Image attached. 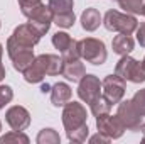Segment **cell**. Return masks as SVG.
Masks as SVG:
<instances>
[{"label":"cell","instance_id":"9c48e42d","mask_svg":"<svg viewBox=\"0 0 145 144\" xmlns=\"http://www.w3.org/2000/svg\"><path fill=\"white\" fill-rule=\"evenodd\" d=\"M52 17H54V14H52V10L49 9V5L40 3L36 10H34V14L27 19V22L36 29L40 36H44V34H47L49 29H51Z\"/></svg>","mask_w":145,"mask_h":144},{"label":"cell","instance_id":"83f0119b","mask_svg":"<svg viewBox=\"0 0 145 144\" xmlns=\"http://www.w3.org/2000/svg\"><path fill=\"white\" fill-rule=\"evenodd\" d=\"M17 2H19V7H20L22 15H25L27 19L34 14V10L42 3V0H17Z\"/></svg>","mask_w":145,"mask_h":144},{"label":"cell","instance_id":"ffe728a7","mask_svg":"<svg viewBox=\"0 0 145 144\" xmlns=\"http://www.w3.org/2000/svg\"><path fill=\"white\" fill-rule=\"evenodd\" d=\"M36 141H37V144H61V137H59V134L54 129L46 127V129L39 131Z\"/></svg>","mask_w":145,"mask_h":144},{"label":"cell","instance_id":"9a60e30c","mask_svg":"<svg viewBox=\"0 0 145 144\" xmlns=\"http://www.w3.org/2000/svg\"><path fill=\"white\" fill-rule=\"evenodd\" d=\"M100 24H103V17L100 14L98 9L95 7H88L83 14H81V26L84 31L88 32H93L100 27Z\"/></svg>","mask_w":145,"mask_h":144},{"label":"cell","instance_id":"7402d4cb","mask_svg":"<svg viewBox=\"0 0 145 144\" xmlns=\"http://www.w3.org/2000/svg\"><path fill=\"white\" fill-rule=\"evenodd\" d=\"M8 143H15V144H29L31 139L24 134V131H10L5 136L0 137V144H8Z\"/></svg>","mask_w":145,"mask_h":144},{"label":"cell","instance_id":"e0dca14e","mask_svg":"<svg viewBox=\"0 0 145 144\" xmlns=\"http://www.w3.org/2000/svg\"><path fill=\"white\" fill-rule=\"evenodd\" d=\"M111 48H113V53L120 54V56H125V54H130L135 48V41L132 36H127V34H118V36L113 37L111 41Z\"/></svg>","mask_w":145,"mask_h":144},{"label":"cell","instance_id":"4dcf8cb0","mask_svg":"<svg viewBox=\"0 0 145 144\" xmlns=\"http://www.w3.org/2000/svg\"><path fill=\"white\" fill-rule=\"evenodd\" d=\"M111 139H110L108 136H105V134H101V132H98V134H95V136H91L89 137V143L91 144H98V143H101V144H108Z\"/></svg>","mask_w":145,"mask_h":144},{"label":"cell","instance_id":"e575fe53","mask_svg":"<svg viewBox=\"0 0 145 144\" xmlns=\"http://www.w3.org/2000/svg\"><path fill=\"white\" fill-rule=\"evenodd\" d=\"M140 132H142V136H144V143H145V122H142V126H140V129H138Z\"/></svg>","mask_w":145,"mask_h":144},{"label":"cell","instance_id":"8d00e7d4","mask_svg":"<svg viewBox=\"0 0 145 144\" xmlns=\"http://www.w3.org/2000/svg\"><path fill=\"white\" fill-rule=\"evenodd\" d=\"M140 15H144L145 17V5H144V9H142V12H140Z\"/></svg>","mask_w":145,"mask_h":144},{"label":"cell","instance_id":"7c38bea8","mask_svg":"<svg viewBox=\"0 0 145 144\" xmlns=\"http://www.w3.org/2000/svg\"><path fill=\"white\" fill-rule=\"evenodd\" d=\"M72 90L64 81H57L51 87V104L54 107H64L71 100Z\"/></svg>","mask_w":145,"mask_h":144},{"label":"cell","instance_id":"cb8c5ba5","mask_svg":"<svg viewBox=\"0 0 145 144\" xmlns=\"http://www.w3.org/2000/svg\"><path fill=\"white\" fill-rule=\"evenodd\" d=\"M76 22V15L74 12H68V14H54L52 17V24H56L61 29H69Z\"/></svg>","mask_w":145,"mask_h":144},{"label":"cell","instance_id":"2e32d148","mask_svg":"<svg viewBox=\"0 0 145 144\" xmlns=\"http://www.w3.org/2000/svg\"><path fill=\"white\" fill-rule=\"evenodd\" d=\"M61 75L69 80L72 83L79 81L84 75H86V70H84V65L79 61V59H74V61H63V71Z\"/></svg>","mask_w":145,"mask_h":144},{"label":"cell","instance_id":"5b68a950","mask_svg":"<svg viewBox=\"0 0 145 144\" xmlns=\"http://www.w3.org/2000/svg\"><path fill=\"white\" fill-rule=\"evenodd\" d=\"M63 126L66 129V132H69L72 129L86 124V119H88V114H86V107L79 102H74L69 100L64 108H63Z\"/></svg>","mask_w":145,"mask_h":144},{"label":"cell","instance_id":"836d02e7","mask_svg":"<svg viewBox=\"0 0 145 144\" xmlns=\"http://www.w3.org/2000/svg\"><path fill=\"white\" fill-rule=\"evenodd\" d=\"M3 78H5V68H3V65L0 63V81H2Z\"/></svg>","mask_w":145,"mask_h":144},{"label":"cell","instance_id":"d4e9b609","mask_svg":"<svg viewBox=\"0 0 145 144\" xmlns=\"http://www.w3.org/2000/svg\"><path fill=\"white\" fill-rule=\"evenodd\" d=\"M61 58L63 61H74V59H79L81 58V49H79V41L72 39L71 44L61 53Z\"/></svg>","mask_w":145,"mask_h":144},{"label":"cell","instance_id":"60d3db41","mask_svg":"<svg viewBox=\"0 0 145 144\" xmlns=\"http://www.w3.org/2000/svg\"><path fill=\"white\" fill-rule=\"evenodd\" d=\"M116 2H118V0H116Z\"/></svg>","mask_w":145,"mask_h":144},{"label":"cell","instance_id":"30bf717a","mask_svg":"<svg viewBox=\"0 0 145 144\" xmlns=\"http://www.w3.org/2000/svg\"><path fill=\"white\" fill-rule=\"evenodd\" d=\"M5 120L12 131H25L31 126V114L22 105H12L5 112Z\"/></svg>","mask_w":145,"mask_h":144},{"label":"cell","instance_id":"1f68e13d","mask_svg":"<svg viewBox=\"0 0 145 144\" xmlns=\"http://www.w3.org/2000/svg\"><path fill=\"white\" fill-rule=\"evenodd\" d=\"M135 32H137V42H138L142 48H145V22L137 27Z\"/></svg>","mask_w":145,"mask_h":144},{"label":"cell","instance_id":"f546056e","mask_svg":"<svg viewBox=\"0 0 145 144\" xmlns=\"http://www.w3.org/2000/svg\"><path fill=\"white\" fill-rule=\"evenodd\" d=\"M132 102H133L135 108H137V110H138V112L145 117V88L138 90V92L132 97Z\"/></svg>","mask_w":145,"mask_h":144},{"label":"cell","instance_id":"6da1fadb","mask_svg":"<svg viewBox=\"0 0 145 144\" xmlns=\"http://www.w3.org/2000/svg\"><path fill=\"white\" fill-rule=\"evenodd\" d=\"M103 26L110 32L132 36L138 27V20L135 19L133 14H127V12L121 14L118 10H108L103 17Z\"/></svg>","mask_w":145,"mask_h":144},{"label":"cell","instance_id":"7a4b0ae2","mask_svg":"<svg viewBox=\"0 0 145 144\" xmlns=\"http://www.w3.org/2000/svg\"><path fill=\"white\" fill-rule=\"evenodd\" d=\"M79 49H81V58L86 63H91L95 66H100L106 61L108 53H106V46L103 41L96 39V37H84L79 41Z\"/></svg>","mask_w":145,"mask_h":144},{"label":"cell","instance_id":"4316f807","mask_svg":"<svg viewBox=\"0 0 145 144\" xmlns=\"http://www.w3.org/2000/svg\"><path fill=\"white\" fill-rule=\"evenodd\" d=\"M72 37L68 34V32H63V31H57L54 36H52V46L56 49H59V53H63L69 44H71Z\"/></svg>","mask_w":145,"mask_h":144},{"label":"cell","instance_id":"8992f818","mask_svg":"<svg viewBox=\"0 0 145 144\" xmlns=\"http://www.w3.org/2000/svg\"><path fill=\"white\" fill-rule=\"evenodd\" d=\"M118 119L121 120V124L125 126V129L128 131H138L142 126V119L144 115L135 108L132 98L130 100H121L118 104V110H116Z\"/></svg>","mask_w":145,"mask_h":144},{"label":"cell","instance_id":"ab89813d","mask_svg":"<svg viewBox=\"0 0 145 144\" xmlns=\"http://www.w3.org/2000/svg\"><path fill=\"white\" fill-rule=\"evenodd\" d=\"M0 27H2V22H0Z\"/></svg>","mask_w":145,"mask_h":144},{"label":"cell","instance_id":"44dd1931","mask_svg":"<svg viewBox=\"0 0 145 144\" xmlns=\"http://www.w3.org/2000/svg\"><path fill=\"white\" fill-rule=\"evenodd\" d=\"M66 136H68V141H69V143L81 144L88 139V136H89V127H88V124H83V126L72 129L69 132H66Z\"/></svg>","mask_w":145,"mask_h":144},{"label":"cell","instance_id":"f1b7e54d","mask_svg":"<svg viewBox=\"0 0 145 144\" xmlns=\"http://www.w3.org/2000/svg\"><path fill=\"white\" fill-rule=\"evenodd\" d=\"M14 98V90L8 85H0V110L5 107L7 104H10Z\"/></svg>","mask_w":145,"mask_h":144},{"label":"cell","instance_id":"277c9868","mask_svg":"<svg viewBox=\"0 0 145 144\" xmlns=\"http://www.w3.org/2000/svg\"><path fill=\"white\" fill-rule=\"evenodd\" d=\"M125 92H127V81L121 76H118L116 73L108 75V76L103 78V81H101V95L111 105H118L123 100Z\"/></svg>","mask_w":145,"mask_h":144},{"label":"cell","instance_id":"3957f363","mask_svg":"<svg viewBox=\"0 0 145 144\" xmlns=\"http://www.w3.org/2000/svg\"><path fill=\"white\" fill-rule=\"evenodd\" d=\"M115 73L118 76H121L125 81H132V83H144L145 81V70L140 61H137L135 58L125 54L118 59Z\"/></svg>","mask_w":145,"mask_h":144},{"label":"cell","instance_id":"ac0fdd59","mask_svg":"<svg viewBox=\"0 0 145 144\" xmlns=\"http://www.w3.org/2000/svg\"><path fill=\"white\" fill-rule=\"evenodd\" d=\"M40 56L46 65V73L49 76L61 75V71H63V58L61 56H57V54H40Z\"/></svg>","mask_w":145,"mask_h":144},{"label":"cell","instance_id":"ba28073f","mask_svg":"<svg viewBox=\"0 0 145 144\" xmlns=\"http://www.w3.org/2000/svg\"><path fill=\"white\" fill-rule=\"evenodd\" d=\"M96 129L98 132L108 136L110 139H120L123 132L127 131L121 120L118 119V115H110V114L96 117Z\"/></svg>","mask_w":145,"mask_h":144},{"label":"cell","instance_id":"4fadbf2b","mask_svg":"<svg viewBox=\"0 0 145 144\" xmlns=\"http://www.w3.org/2000/svg\"><path fill=\"white\" fill-rule=\"evenodd\" d=\"M24 75V80L27 83H42L44 78L47 76L46 73V65L42 61V56H36V59L31 63V66L22 73Z\"/></svg>","mask_w":145,"mask_h":144},{"label":"cell","instance_id":"d6a6232c","mask_svg":"<svg viewBox=\"0 0 145 144\" xmlns=\"http://www.w3.org/2000/svg\"><path fill=\"white\" fill-rule=\"evenodd\" d=\"M40 92L42 93H51V85L49 83H42L40 85Z\"/></svg>","mask_w":145,"mask_h":144},{"label":"cell","instance_id":"d590c367","mask_svg":"<svg viewBox=\"0 0 145 144\" xmlns=\"http://www.w3.org/2000/svg\"><path fill=\"white\" fill-rule=\"evenodd\" d=\"M2 56H3V46L0 44V63H2Z\"/></svg>","mask_w":145,"mask_h":144},{"label":"cell","instance_id":"8fae6325","mask_svg":"<svg viewBox=\"0 0 145 144\" xmlns=\"http://www.w3.org/2000/svg\"><path fill=\"white\" fill-rule=\"evenodd\" d=\"M12 37H15L19 42H22V44H25V46L34 48L37 42L40 41V37L42 36L37 32L29 22H25V24H20V26H17V27L14 29Z\"/></svg>","mask_w":145,"mask_h":144},{"label":"cell","instance_id":"5bb4252c","mask_svg":"<svg viewBox=\"0 0 145 144\" xmlns=\"http://www.w3.org/2000/svg\"><path fill=\"white\" fill-rule=\"evenodd\" d=\"M36 59V56H34V48H25V49H20V51H17L14 56H10V61H12V66H14V70H17V71L24 73L29 66H31V63Z\"/></svg>","mask_w":145,"mask_h":144},{"label":"cell","instance_id":"52a82bcc","mask_svg":"<svg viewBox=\"0 0 145 144\" xmlns=\"http://www.w3.org/2000/svg\"><path fill=\"white\" fill-rule=\"evenodd\" d=\"M101 95V81L96 75H84L79 81H78V97L79 100H83L84 104H91L95 98H98Z\"/></svg>","mask_w":145,"mask_h":144},{"label":"cell","instance_id":"484cf974","mask_svg":"<svg viewBox=\"0 0 145 144\" xmlns=\"http://www.w3.org/2000/svg\"><path fill=\"white\" fill-rule=\"evenodd\" d=\"M118 5L127 14H140L145 5V0H118Z\"/></svg>","mask_w":145,"mask_h":144},{"label":"cell","instance_id":"f35d334b","mask_svg":"<svg viewBox=\"0 0 145 144\" xmlns=\"http://www.w3.org/2000/svg\"><path fill=\"white\" fill-rule=\"evenodd\" d=\"M0 131H2V122H0Z\"/></svg>","mask_w":145,"mask_h":144},{"label":"cell","instance_id":"74e56055","mask_svg":"<svg viewBox=\"0 0 145 144\" xmlns=\"http://www.w3.org/2000/svg\"><path fill=\"white\" fill-rule=\"evenodd\" d=\"M142 66H144V70H145V58L142 59Z\"/></svg>","mask_w":145,"mask_h":144},{"label":"cell","instance_id":"603a6c76","mask_svg":"<svg viewBox=\"0 0 145 144\" xmlns=\"http://www.w3.org/2000/svg\"><path fill=\"white\" fill-rule=\"evenodd\" d=\"M47 5L52 14H68L74 9V0H49Z\"/></svg>","mask_w":145,"mask_h":144},{"label":"cell","instance_id":"d6986e66","mask_svg":"<svg viewBox=\"0 0 145 144\" xmlns=\"http://www.w3.org/2000/svg\"><path fill=\"white\" fill-rule=\"evenodd\" d=\"M89 108H91V114H93L95 117H100V115L110 114V110H111V104H110L103 95H100L98 98H95V100L89 104Z\"/></svg>","mask_w":145,"mask_h":144}]
</instances>
